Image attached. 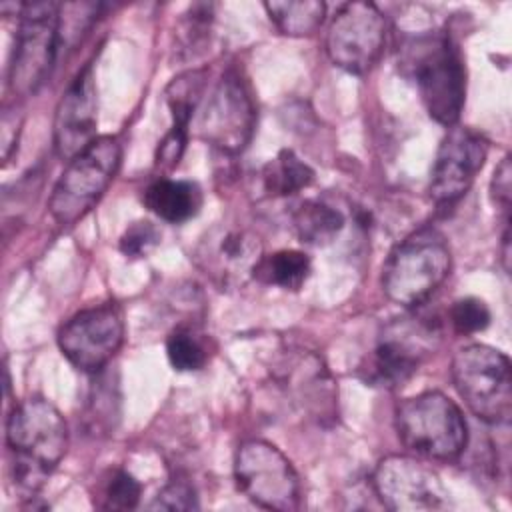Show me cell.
<instances>
[{"label": "cell", "mask_w": 512, "mask_h": 512, "mask_svg": "<svg viewBox=\"0 0 512 512\" xmlns=\"http://www.w3.org/2000/svg\"><path fill=\"white\" fill-rule=\"evenodd\" d=\"M310 258L300 250H280L262 258L256 276L284 290H300L310 276Z\"/></svg>", "instance_id": "obj_21"}, {"label": "cell", "mask_w": 512, "mask_h": 512, "mask_svg": "<svg viewBox=\"0 0 512 512\" xmlns=\"http://www.w3.org/2000/svg\"><path fill=\"white\" fill-rule=\"evenodd\" d=\"M196 496H194V488L184 482V480H172L170 484H166L156 500L152 502L150 508H160V510H192L196 508Z\"/></svg>", "instance_id": "obj_26"}, {"label": "cell", "mask_w": 512, "mask_h": 512, "mask_svg": "<svg viewBox=\"0 0 512 512\" xmlns=\"http://www.w3.org/2000/svg\"><path fill=\"white\" fill-rule=\"evenodd\" d=\"M146 208L160 220L180 224L198 214L202 192L196 182L158 178L144 192Z\"/></svg>", "instance_id": "obj_17"}, {"label": "cell", "mask_w": 512, "mask_h": 512, "mask_svg": "<svg viewBox=\"0 0 512 512\" xmlns=\"http://www.w3.org/2000/svg\"><path fill=\"white\" fill-rule=\"evenodd\" d=\"M160 242L158 228L148 220H138L126 228L120 238V250L124 256L140 258Z\"/></svg>", "instance_id": "obj_25"}, {"label": "cell", "mask_w": 512, "mask_h": 512, "mask_svg": "<svg viewBox=\"0 0 512 512\" xmlns=\"http://www.w3.org/2000/svg\"><path fill=\"white\" fill-rule=\"evenodd\" d=\"M488 156V142L482 134L464 126H450L444 136L432 176L430 196L440 206H450L460 200L472 186Z\"/></svg>", "instance_id": "obj_13"}, {"label": "cell", "mask_w": 512, "mask_h": 512, "mask_svg": "<svg viewBox=\"0 0 512 512\" xmlns=\"http://www.w3.org/2000/svg\"><path fill=\"white\" fill-rule=\"evenodd\" d=\"M60 50V4L26 2L18 6V32L8 84L18 96L36 94L48 80Z\"/></svg>", "instance_id": "obj_7"}, {"label": "cell", "mask_w": 512, "mask_h": 512, "mask_svg": "<svg viewBox=\"0 0 512 512\" xmlns=\"http://www.w3.org/2000/svg\"><path fill=\"white\" fill-rule=\"evenodd\" d=\"M450 322L458 334H476L490 324V310L480 298H460L450 308Z\"/></svg>", "instance_id": "obj_24"}, {"label": "cell", "mask_w": 512, "mask_h": 512, "mask_svg": "<svg viewBox=\"0 0 512 512\" xmlns=\"http://www.w3.org/2000/svg\"><path fill=\"white\" fill-rule=\"evenodd\" d=\"M254 120L256 112L244 80L228 72L198 116V136L222 152L236 154L250 142Z\"/></svg>", "instance_id": "obj_12"}, {"label": "cell", "mask_w": 512, "mask_h": 512, "mask_svg": "<svg viewBox=\"0 0 512 512\" xmlns=\"http://www.w3.org/2000/svg\"><path fill=\"white\" fill-rule=\"evenodd\" d=\"M122 340L124 320L114 302L80 310L58 332L62 354L86 374L100 372L120 350Z\"/></svg>", "instance_id": "obj_10"}, {"label": "cell", "mask_w": 512, "mask_h": 512, "mask_svg": "<svg viewBox=\"0 0 512 512\" xmlns=\"http://www.w3.org/2000/svg\"><path fill=\"white\" fill-rule=\"evenodd\" d=\"M264 8L286 36H308L320 28L326 16V4L320 0H272Z\"/></svg>", "instance_id": "obj_19"}, {"label": "cell", "mask_w": 512, "mask_h": 512, "mask_svg": "<svg viewBox=\"0 0 512 512\" xmlns=\"http://www.w3.org/2000/svg\"><path fill=\"white\" fill-rule=\"evenodd\" d=\"M394 426L410 452L434 460L458 458L468 442L462 410L436 390L402 400L394 410Z\"/></svg>", "instance_id": "obj_3"}, {"label": "cell", "mask_w": 512, "mask_h": 512, "mask_svg": "<svg viewBox=\"0 0 512 512\" xmlns=\"http://www.w3.org/2000/svg\"><path fill=\"white\" fill-rule=\"evenodd\" d=\"M122 160L116 136H98L86 150L74 156L58 178L48 208L60 226H74L102 198L114 180Z\"/></svg>", "instance_id": "obj_6"}, {"label": "cell", "mask_w": 512, "mask_h": 512, "mask_svg": "<svg viewBox=\"0 0 512 512\" xmlns=\"http://www.w3.org/2000/svg\"><path fill=\"white\" fill-rule=\"evenodd\" d=\"M510 196H512V168H510V156H506L492 178V198L494 202L506 212L510 210Z\"/></svg>", "instance_id": "obj_27"}, {"label": "cell", "mask_w": 512, "mask_h": 512, "mask_svg": "<svg viewBox=\"0 0 512 512\" xmlns=\"http://www.w3.org/2000/svg\"><path fill=\"white\" fill-rule=\"evenodd\" d=\"M386 42V18L372 2H348L334 14L326 32L330 62L350 74H366Z\"/></svg>", "instance_id": "obj_9"}, {"label": "cell", "mask_w": 512, "mask_h": 512, "mask_svg": "<svg viewBox=\"0 0 512 512\" xmlns=\"http://www.w3.org/2000/svg\"><path fill=\"white\" fill-rule=\"evenodd\" d=\"M96 110L94 72L92 64H86L62 94L54 114V150L58 158L70 162L98 138Z\"/></svg>", "instance_id": "obj_15"}, {"label": "cell", "mask_w": 512, "mask_h": 512, "mask_svg": "<svg viewBox=\"0 0 512 512\" xmlns=\"http://www.w3.org/2000/svg\"><path fill=\"white\" fill-rule=\"evenodd\" d=\"M166 356L174 370L194 372L206 364L204 346L188 330H174L166 340Z\"/></svg>", "instance_id": "obj_22"}, {"label": "cell", "mask_w": 512, "mask_h": 512, "mask_svg": "<svg viewBox=\"0 0 512 512\" xmlns=\"http://www.w3.org/2000/svg\"><path fill=\"white\" fill-rule=\"evenodd\" d=\"M6 442L14 456L16 490L22 496H34L68 450V424L52 402L34 396L10 412Z\"/></svg>", "instance_id": "obj_1"}, {"label": "cell", "mask_w": 512, "mask_h": 512, "mask_svg": "<svg viewBox=\"0 0 512 512\" xmlns=\"http://www.w3.org/2000/svg\"><path fill=\"white\" fill-rule=\"evenodd\" d=\"M378 500L394 512H422L446 508V490L440 476L424 462L390 454L382 458L372 474Z\"/></svg>", "instance_id": "obj_11"}, {"label": "cell", "mask_w": 512, "mask_h": 512, "mask_svg": "<svg viewBox=\"0 0 512 512\" xmlns=\"http://www.w3.org/2000/svg\"><path fill=\"white\" fill-rule=\"evenodd\" d=\"M406 66L416 80L420 98L438 124L456 126L464 106V64L444 34L422 36L408 50Z\"/></svg>", "instance_id": "obj_5"}, {"label": "cell", "mask_w": 512, "mask_h": 512, "mask_svg": "<svg viewBox=\"0 0 512 512\" xmlns=\"http://www.w3.org/2000/svg\"><path fill=\"white\" fill-rule=\"evenodd\" d=\"M142 484L128 470H114L102 490L104 510H132L138 506Z\"/></svg>", "instance_id": "obj_23"}, {"label": "cell", "mask_w": 512, "mask_h": 512, "mask_svg": "<svg viewBox=\"0 0 512 512\" xmlns=\"http://www.w3.org/2000/svg\"><path fill=\"white\" fill-rule=\"evenodd\" d=\"M314 180V170L302 162L292 150H280L274 160H270L262 170V182L272 196H290L310 186Z\"/></svg>", "instance_id": "obj_20"}, {"label": "cell", "mask_w": 512, "mask_h": 512, "mask_svg": "<svg viewBox=\"0 0 512 512\" xmlns=\"http://www.w3.org/2000/svg\"><path fill=\"white\" fill-rule=\"evenodd\" d=\"M452 382L468 410L488 424H506L512 416V370L500 350L468 344L452 358Z\"/></svg>", "instance_id": "obj_4"}, {"label": "cell", "mask_w": 512, "mask_h": 512, "mask_svg": "<svg viewBox=\"0 0 512 512\" xmlns=\"http://www.w3.org/2000/svg\"><path fill=\"white\" fill-rule=\"evenodd\" d=\"M452 268L450 246L436 228H420L406 236L388 256L382 270L386 296L404 308L426 302L448 278Z\"/></svg>", "instance_id": "obj_2"}, {"label": "cell", "mask_w": 512, "mask_h": 512, "mask_svg": "<svg viewBox=\"0 0 512 512\" xmlns=\"http://www.w3.org/2000/svg\"><path fill=\"white\" fill-rule=\"evenodd\" d=\"M292 224L302 242L324 246L338 236L344 226V216L324 202L306 200L294 210Z\"/></svg>", "instance_id": "obj_18"}, {"label": "cell", "mask_w": 512, "mask_h": 512, "mask_svg": "<svg viewBox=\"0 0 512 512\" xmlns=\"http://www.w3.org/2000/svg\"><path fill=\"white\" fill-rule=\"evenodd\" d=\"M238 488L256 506L278 512L300 508V480L292 462L270 442L252 438L234 454Z\"/></svg>", "instance_id": "obj_8"}, {"label": "cell", "mask_w": 512, "mask_h": 512, "mask_svg": "<svg viewBox=\"0 0 512 512\" xmlns=\"http://www.w3.org/2000/svg\"><path fill=\"white\" fill-rule=\"evenodd\" d=\"M434 336V328L424 322L402 320L386 326L372 356L370 380L384 388H398L408 382L430 354Z\"/></svg>", "instance_id": "obj_14"}, {"label": "cell", "mask_w": 512, "mask_h": 512, "mask_svg": "<svg viewBox=\"0 0 512 512\" xmlns=\"http://www.w3.org/2000/svg\"><path fill=\"white\" fill-rule=\"evenodd\" d=\"M258 236L246 230L216 228L196 248V262L216 284L226 288L242 286L256 276L262 262Z\"/></svg>", "instance_id": "obj_16"}]
</instances>
